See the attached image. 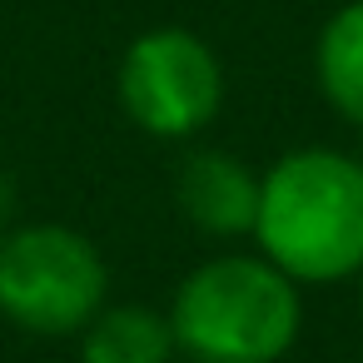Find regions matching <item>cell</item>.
<instances>
[{
  "label": "cell",
  "mask_w": 363,
  "mask_h": 363,
  "mask_svg": "<svg viewBox=\"0 0 363 363\" xmlns=\"http://www.w3.org/2000/svg\"><path fill=\"white\" fill-rule=\"evenodd\" d=\"M120 110L150 140H194L224 105V65L214 45L184 26L135 35L115 70Z\"/></svg>",
  "instance_id": "277c9868"
},
{
  "label": "cell",
  "mask_w": 363,
  "mask_h": 363,
  "mask_svg": "<svg viewBox=\"0 0 363 363\" xmlns=\"http://www.w3.org/2000/svg\"><path fill=\"white\" fill-rule=\"evenodd\" d=\"M169 328L194 363H279L298 343L303 298L264 254H214L179 279Z\"/></svg>",
  "instance_id": "7a4b0ae2"
},
{
  "label": "cell",
  "mask_w": 363,
  "mask_h": 363,
  "mask_svg": "<svg viewBox=\"0 0 363 363\" xmlns=\"http://www.w3.org/2000/svg\"><path fill=\"white\" fill-rule=\"evenodd\" d=\"M174 199L199 234L244 239L259 214V174L229 150H189L174 174Z\"/></svg>",
  "instance_id": "5b68a950"
},
{
  "label": "cell",
  "mask_w": 363,
  "mask_h": 363,
  "mask_svg": "<svg viewBox=\"0 0 363 363\" xmlns=\"http://www.w3.org/2000/svg\"><path fill=\"white\" fill-rule=\"evenodd\" d=\"M254 244L294 284L363 274V160L343 150H289L259 174Z\"/></svg>",
  "instance_id": "6da1fadb"
},
{
  "label": "cell",
  "mask_w": 363,
  "mask_h": 363,
  "mask_svg": "<svg viewBox=\"0 0 363 363\" xmlns=\"http://www.w3.org/2000/svg\"><path fill=\"white\" fill-rule=\"evenodd\" d=\"M110 303L100 244L70 224L35 219L0 239V318L35 338H75Z\"/></svg>",
  "instance_id": "3957f363"
},
{
  "label": "cell",
  "mask_w": 363,
  "mask_h": 363,
  "mask_svg": "<svg viewBox=\"0 0 363 363\" xmlns=\"http://www.w3.org/2000/svg\"><path fill=\"white\" fill-rule=\"evenodd\" d=\"M75 338L80 363H169L179 353L169 313L150 303H105Z\"/></svg>",
  "instance_id": "8992f818"
},
{
  "label": "cell",
  "mask_w": 363,
  "mask_h": 363,
  "mask_svg": "<svg viewBox=\"0 0 363 363\" xmlns=\"http://www.w3.org/2000/svg\"><path fill=\"white\" fill-rule=\"evenodd\" d=\"M313 80L333 115L363 130V0H348L323 21L313 45Z\"/></svg>",
  "instance_id": "52a82bcc"
},
{
  "label": "cell",
  "mask_w": 363,
  "mask_h": 363,
  "mask_svg": "<svg viewBox=\"0 0 363 363\" xmlns=\"http://www.w3.org/2000/svg\"><path fill=\"white\" fill-rule=\"evenodd\" d=\"M16 224H21V219H16V184H11L6 169H0V239H6Z\"/></svg>",
  "instance_id": "ba28073f"
}]
</instances>
